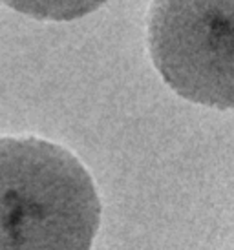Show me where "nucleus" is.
Instances as JSON below:
<instances>
[{"label":"nucleus","mask_w":234,"mask_h":250,"mask_svg":"<svg viewBox=\"0 0 234 250\" xmlns=\"http://www.w3.org/2000/svg\"><path fill=\"white\" fill-rule=\"evenodd\" d=\"M99 219L94 181L68 150L0 139V250H90Z\"/></svg>","instance_id":"1"},{"label":"nucleus","mask_w":234,"mask_h":250,"mask_svg":"<svg viewBox=\"0 0 234 250\" xmlns=\"http://www.w3.org/2000/svg\"><path fill=\"white\" fill-rule=\"evenodd\" d=\"M15 11L41 21H73L95 11L108 0H4Z\"/></svg>","instance_id":"3"},{"label":"nucleus","mask_w":234,"mask_h":250,"mask_svg":"<svg viewBox=\"0 0 234 250\" xmlns=\"http://www.w3.org/2000/svg\"><path fill=\"white\" fill-rule=\"evenodd\" d=\"M148 48L178 95L234 108V0H154Z\"/></svg>","instance_id":"2"}]
</instances>
